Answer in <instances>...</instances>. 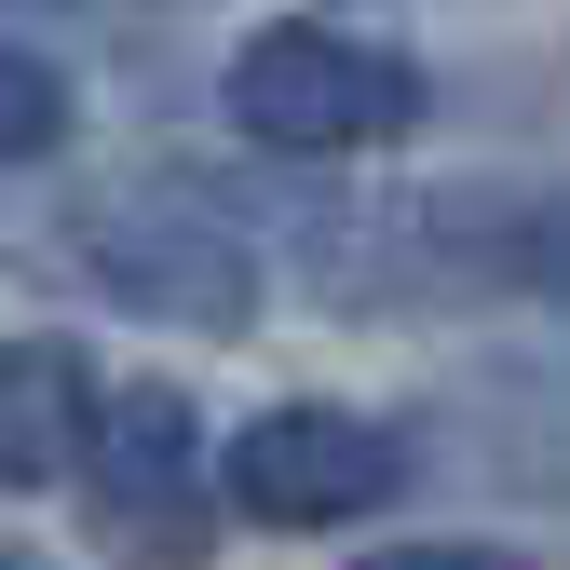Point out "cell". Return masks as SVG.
<instances>
[{"label":"cell","instance_id":"cell-1","mask_svg":"<svg viewBox=\"0 0 570 570\" xmlns=\"http://www.w3.org/2000/svg\"><path fill=\"white\" fill-rule=\"evenodd\" d=\"M218 122L272 164H340V150H394L421 122V68L353 41L326 14H285V28H245L232 68H218Z\"/></svg>","mask_w":570,"mask_h":570},{"label":"cell","instance_id":"cell-2","mask_svg":"<svg viewBox=\"0 0 570 570\" xmlns=\"http://www.w3.org/2000/svg\"><path fill=\"white\" fill-rule=\"evenodd\" d=\"M82 503H96V530H109L122 570H204L232 489H218V462H204V407H190L177 381H122V394L96 407Z\"/></svg>","mask_w":570,"mask_h":570},{"label":"cell","instance_id":"cell-3","mask_svg":"<svg viewBox=\"0 0 570 570\" xmlns=\"http://www.w3.org/2000/svg\"><path fill=\"white\" fill-rule=\"evenodd\" d=\"M407 475H421V449L394 435V421L326 407V394L258 407L245 435L218 449V489H232V517H245V530H353V517L407 503Z\"/></svg>","mask_w":570,"mask_h":570},{"label":"cell","instance_id":"cell-4","mask_svg":"<svg viewBox=\"0 0 570 570\" xmlns=\"http://www.w3.org/2000/svg\"><path fill=\"white\" fill-rule=\"evenodd\" d=\"M82 285L136 326H177V340H245L258 326V245L190 218V204H96L82 218Z\"/></svg>","mask_w":570,"mask_h":570},{"label":"cell","instance_id":"cell-5","mask_svg":"<svg viewBox=\"0 0 570 570\" xmlns=\"http://www.w3.org/2000/svg\"><path fill=\"white\" fill-rule=\"evenodd\" d=\"M96 353L68 340V326H28V340H0V489H55V475H82L96 449Z\"/></svg>","mask_w":570,"mask_h":570},{"label":"cell","instance_id":"cell-6","mask_svg":"<svg viewBox=\"0 0 570 570\" xmlns=\"http://www.w3.org/2000/svg\"><path fill=\"white\" fill-rule=\"evenodd\" d=\"M41 150H68V68L0 41V164H41Z\"/></svg>","mask_w":570,"mask_h":570},{"label":"cell","instance_id":"cell-7","mask_svg":"<svg viewBox=\"0 0 570 570\" xmlns=\"http://www.w3.org/2000/svg\"><path fill=\"white\" fill-rule=\"evenodd\" d=\"M517 272L543 285V299H570V190H543L530 218H517Z\"/></svg>","mask_w":570,"mask_h":570},{"label":"cell","instance_id":"cell-8","mask_svg":"<svg viewBox=\"0 0 570 570\" xmlns=\"http://www.w3.org/2000/svg\"><path fill=\"white\" fill-rule=\"evenodd\" d=\"M367 570H530V557H503V543H381Z\"/></svg>","mask_w":570,"mask_h":570},{"label":"cell","instance_id":"cell-9","mask_svg":"<svg viewBox=\"0 0 570 570\" xmlns=\"http://www.w3.org/2000/svg\"><path fill=\"white\" fill-rule=\"evenodd\" d=\"M0 570H55V557H28V543H0Z\"/></svg>","mask_w":570,"mask_h":570}]
</instances>
